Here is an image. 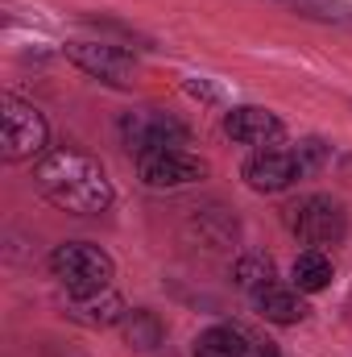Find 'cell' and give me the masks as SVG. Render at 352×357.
Wrapping results in <instances>:
<instances>
[{"mask_svg": "<svg viewBox=\"0 0 352 357\" xmlns=\"http://www.w3.org/2000/svg\"><path fill=\"white\" fill-rule=\"evenodd\" d=\"M120 137L125 146L141 158V154H162V150H182L186 146V125L158 112V108H137L120 116Z\"/></svg>", "mask_w": 352, "mask_h": 357, "instance_id": "8992f818", "label": "cell"}, {"mask_svg": "<svg viewBox=\"0 0 352 357\" xmlns=\"http://www.w3.org/2000/svg\"><path fill=\"white\" fill-rule=\"evenodd\" d=\"M33 187L71 216H99L116 199L108 171L83 150H50L46 158H38Z\"/></svg>", "mask_w": 352, "mask_h": 357, "instance_id": "6da1fadb", "label": "cell"}, {"mask_svg": "<svg viewBox=\"0 0 352 357\" xmlns=\"http://www.w3.org/2000/svg\"><path fill=\"white\" fill-rule=\"evenodd\" d=\"M286 229L311 245V250H323V245H340L344 233H349V212L340 199L332 195H303L298 204L286 208Z\"/></svg>", "mask_w": 352, "mask_h": 357, "instance_id": "277c9868", "label": "cell"}, {"mask_svg": "<svg viewBox=\"0 0 352 357\" xmlns=\"http://www.w3.org/2000/svg\"><path fill=\"white\" fill-rule=\"evenodd\" d=\"M273 278V262L265 258V254H245L237 266H232V282L245 291V295H253V291H262L265 282Z\"/></svg>", "mask_w": 352, "mask_h": 357, "instance_id": "9a60e30c", "label": "cell"}, {"mask_svg": "<svg viewBox=\"0 0 352 357\" xmlns=\"http://www.w3.org/2000/svg\"><path fill=\"white\" fill-rule=\"evenodd\" d=\"M253 357H273V354H269V345H262V349H257Z\"/></svg>", "mask_w": 352, "mask_h": 357, "instance_id": "2e32d148", "label": "cell"}, {"mask_svg": "<svg viewBox=\"0 0 352 357\" xmlns=\"http://www.w3.org/2000/svg\"><path fill=\"white\" fill-rule=\"evenodd\" d=\"M137 175L145 187L154 191H175V187H191V183H203L207 167L186 154V150H162V154H141L137 158Z\"/></svg>", "mask_w": 352, "mask_h": 357, "instance_id": "52a82bcc", "label": "cell"}, {"mask_svg": "<svg viewBox=\"0 0 352 357\" xmlns=\"http://www.w3.org/2000/svg\"><path fill=\"white\" fill-rule=\"evenodd\" d=\"M50 270L54 278L67 287V295H88V291H104L116 278V262L91 245V241H63L50 254Z\"/></svg>", "mask_w": 352, "mask_h": 357, "instance_id": "7a4b0ae2", "label": "cell"}, {"mask_svg": "<svg viewBox=\"0 0 352 357\" xmlns=\"http://www.w3.org/2000/svg\"><path fill=\"white\" fill-rule=\"evenodd\" d=\"M290 282H294V291H303V295L323 291V287L332 282V258H328L323 250H303V254L294 258V266H290Z\"/></svg>", "mask_w": 352, "mask_h": 357, "instance_id": "4fadbf2b", "label": "cell"}, {"mask_svg": "<svg viewBox=\"0 0 352 357\" xmlns=\"http://www.w3.org/2000/svg\"><path fill=\"white\" fill-rule=\"evenodd\" d=\"M257 349H262V341L237 324H216V328L199 333V341H195V357H253Z\"/></svg>", "mask_w": 352, "mask_h": 357, "instance_id": "7c38bea8", "label": "cell"}, {"mask_svg": "<svg viewBox=\"0 0 352 357\" xmlns=\"http://www.w3.org/2000/svg\"><path fill=\"white\" fill-rule=\"evenodd\" d=\"M224 133L237 142V146H273L282 133H286V125H282V116L278 112H269V108H257V104H241V108H232L228 116H224Z\"/></svg>", "mask_w": 352, "mask_h": 357, "instance_id": "9c48e42d", "label": "cell"}, {"mask_svg": "<svg viewBox=\"0 0 352 357\" xmlns=\"http://www.w3.org/2000/svg\"><path fill=\"white\" fill-rule=\"evenodd\" d=\"M120 328H125V341L137 345V349H158L162 345V324H158L154 312H141V307L137 312H125Z\"/></svg>", "mask_w": 352, "mask_h": 357, "instance_id": "5bb4252c", "label": "cell"}, {"mask_svg": "<svg viewBox=\"0 0 352 357\" xmlns=\"http://www.w3.org/2000/svg\"><path fill=\"white\" fill-rule=\"evenodd\" d=\"M67 59L79 67V71H88L91 79H99V84H108V88H133V59L125 54V50H116V46H99V42H71L67 46Z\"/></svg>", "mask_w": 352, "mask_h": 357, "instance_id": "ba28073f", "label": "cell"}, {"mask_svg": "<svg viewBox=\"0 0 352 357\" xmlns=\"http://www.w3.org/2000/svg\"><path fill=\"white\" fill-rule=\"evenodd\" d=\"M4 121H0V154L8 162H33V158H46L50 154V125L46 116L17 100V96H4Z\"/></svg>", "mask_w": 352, "mask_h": 357, "instance_id": "3957f363", "label": "cell"}, {"mask_svg": "<svg viewBox=\"0 0 352 357\" xmlns=\"http://www.w3.org/2000/svg\"><path fill=\"white\" fill-rule=\"evenodd\" d=\"M67 316L75 324H88V328H112L125 320V299L112 287L88 291V295H67Z\"/></svg>", "mask_w": 352, "mask_h": 357, "instance_id": "30bf717a", "label": "cell"}, {"mask_svg": "<svg viewBox=\"0 0 352 357\" xmlns=\"http://www.w3.org/2000/svg\"><path fill=\"white\" fill-rule=\"evenodd\" d=\"M298 295H303V291H294V287H282L278 278H269L262 291H253L249 299H253V307L262 312L269 324H282V328H286V324H298V320L307 316V303H303Z\"/></svg>", "mask_w": 352, "mask_h": 357, "instance_id": "8fae6325", "label": "cell"}, {"mask_svg": "<svg viewBox=\"0 0 352 357\" xmlns=\"http://www.w3.org/2000/svg\"><path fill=\"white\" fill-rule=\"evenodd\" d=\"M315 167V142L311 146H298V150H257L249 162H245V183L253 191H286L294 187L298 178Z\"/></svg>", "mask_w": 352, "mask_h": 357, "instance_id": "5b68a950", "label": "cell"}]
</instances>
